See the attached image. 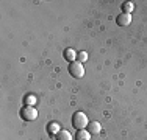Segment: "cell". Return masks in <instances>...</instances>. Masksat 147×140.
<instances>
[{
    "label": "cell",
    "mask_w": 147,
    "mask_h": 140,
    "mask_svg": "<svg viewBox=\"0 0 147 140\" xmlns=\"http://www.w3.org/2000/svg\"><path fill=\"white\" fill-rule=\"evenodd\" d=\"M89 125V120H88V115L85 112H75L72 115V126L78 131V129H86Z\"/></svg>",
    "instance_id": "1"
},
{
    "label": "cell",
    "mask_w": 147,
    "mask_h": 140,
    "mask_svg": "<svg viewBox=\"0 0 147 140\" xmlns=\"http://www.w3.org/2000/svg\"><path fill=\"white\" fill-rule=\"evenodd\" d=\"M69 73L72 75V78H83V76H85V65L78 61L71 62V65H69Z\"/></svg>",
    "instance_id": "2"
},
{
    "label": "cell",
    "mask_w": 147,
    "mask_h": 140,
    "mask_svg": "<svg viewBox=\"0 0 147 140\" xmlns=\"http://www.w3.org/2000/svg\"><path fill=\"white\" fill-rule=\"evenodd\" d=\"M20 117L27 121H33L38 118V111L34 109V106H24L20 111Z\"/></svg>",
    "instance_id": "3"
},
{
    "label": "cell",
    "mask_w": 147,
    "mask_h": 140,
    "mask_svg": "<svg viewBox=\"0 0 147 140\" xmlns=\"http://www.w3.org/2000/svg\"><path fill=\"white\" fill-rule=\"evenodd\" d=\"M116 23L119 27H127L131 23V14H125V13H121L119 16L116 17Z\"/></svg>",
    "instance_id": "4"
},
{
    "label": "cell",
    "mask_w": 147,
    "mask_h": 140,
    "mask_svg": "<svg viewBox=\"0 0 147 140\" xmlns=\"http://www.w3.org/2000/svg\"><path fill=\"white\" fill-rule=\"evenodd\" d=\"M77 55H78V51H75L74 48H66L64 50V59L69 62V64L77 61Z\"/></svg>",
    "instance_id": "5"
},
{
    "label": "cell",
    "mask_w": 147,
    "mask_h": 140,
    "mask_svg": "<svg viewBox=\"0 0 147 140\" xmlns=\"http://www.w3.org/2000/svg\"><path fill=\"white\" fill-rule=\"evenodd\" d=\"M74 139L75 140H91V132L88 129H78Z\"/></svg>",
    "instance_id": "6"
},
{
    "label": "cell",
    "mask_w": 147,
    "mask_h": 140,
    "mask_svg": "<svg viewBox=\"0 0 147 140\" xmlns=\"http://www.w3.org/2000/svg\"><path fill=\"white\" fill-rule=\"evenodd\" d=\"M88 131L91 132V134H99V132L102 131V126H100L99 121H89Z\"/></svg>",
    "instance_id": "7"
},
{
    "label": "cell",
    "mask_w": 147,
    "mask_h": 140,
    "mask_svg": "<svg viewBox=\"0 0 147 140\" xmlns=\"http://www.w3.org/2000/svg\"><path fill=\"white\" fill-rule=\"evenodd\" d=\"M55 139L57 140H72V134L69 131H66V129H61V131L55 135Z\"/></svg>",
    "instance_id": "8"
},
{
    "label": "cell",
    "mask_w": 147,
    "mask_h": 140,
    "mask_svg": "<svg viewBox=\"0 0 147 140\" xmlns=\"http://www.w3.org/2000/svg\"><path fill=\"white\" fill-rule=\"evenodd\" d=\"M133 9H135V5H133L131 2H124V3H122V13L131 14Z\"/></svg>",
    "instance_id": "9"
},
{
    "label": "cell",
    "mask_w": 147,
    "mask_h": 140,
    "mask_svg": "<svg viewBox=\"0 0 147 140\" xmlns=\"http://www.w3.org/2000/svg\"><path fill=\"white\" fill-rule=\"evenodd\" d=\"M24 103H25V106H34V104L38 103V100L34 95H27L25 100H24Z\"/></svg>",
    "instance_id": "10"
},
{
    "label": "cell",
    "mask_w": 147,
    "mask_h": 140,
    "mask_svg": "<svg viewBox=\"0 0 147 140\" xmlns=\"http://www.w3.org/2000/svg\"><path fill=\"white\" fill-rule=\"evenodd\" d=\"M77 61L82 62V64H85V62L88 61V53H86L85 50H83V51H78V55H77Z\"/></svg>",
    "instance_id": "11"
},
{
    "label": "cell",
    "mask_w": 147,
    "mask_h": 140,
    "mask_svg": "<svg viewBox=\"0 0 147 140\" xmlns=\"http://www.w3.org/2000/svg\"><path fill=\"white\" fill-rule=\"evenodd\" d=\"M59 128H61V126H59L58 123H50V125H49V131H50L52 134H55V135H57L58 132L61 131V129H59Z\"/></svg>",
    "instance_id": "12"
}]
</instances>
